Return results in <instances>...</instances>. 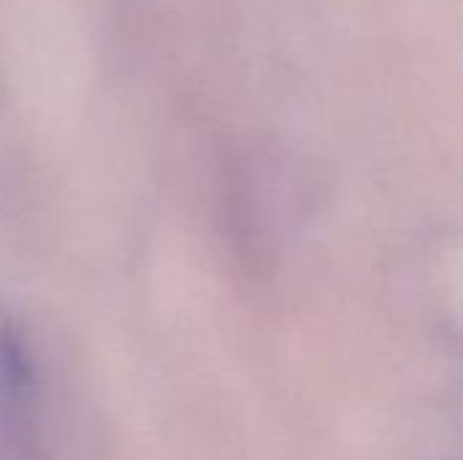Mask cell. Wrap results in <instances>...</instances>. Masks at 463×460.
I'll use <instances>...</instances> for the list:
<instances>
[{"mask_svg": "<svg viewBox=\"0 0 463 460\" xmlns=\"http://www.w3.org/2000/svg\"><path fill=\"white\" fill-rule=\"evenodd\" d=\"M33 388V369L22 339L8 323H0V390L5 407V423L16 442L27 434V401Z\"/></svg>", "mask_w": 463, "mask_h": 460, "instance_id": "cell-1", "label": "cell"}]
</instances>
